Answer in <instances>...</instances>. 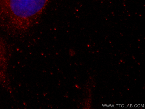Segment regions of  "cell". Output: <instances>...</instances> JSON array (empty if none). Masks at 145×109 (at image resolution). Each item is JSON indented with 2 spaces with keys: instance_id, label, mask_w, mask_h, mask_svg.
I'll return each instance as SVG.
<instances>
[{
  "instance_id": "cell-2",
  "label": "cell",
  "mask_w": 145,
  "mask_h": 109,
  "mask_svg": "<svg viewBox=\"0 0 145 109\" xmlns=\"http://www.w3.org/2000/svg\"><path fill=\"white\" fill-rule=\"evenodd\" d=\"M7 59L6 47L2 39L0 37V79L7 75Z\"/></svg>"
},
{
  "instance_id": "cell-1",
  "label": "cell",
  "mask_w": 145,
  "mask_h": 109,
  "mask_svg": "<svg viewBox=\"0 0 145 109\" xmlns=\"http://www.w3.org/2000/svg\"><path fill=\"white\" fill-rule=\"evenodd\" d=\"M48 0H0V11L17 29H27Z\"/></svg>"
}]
</instances>
